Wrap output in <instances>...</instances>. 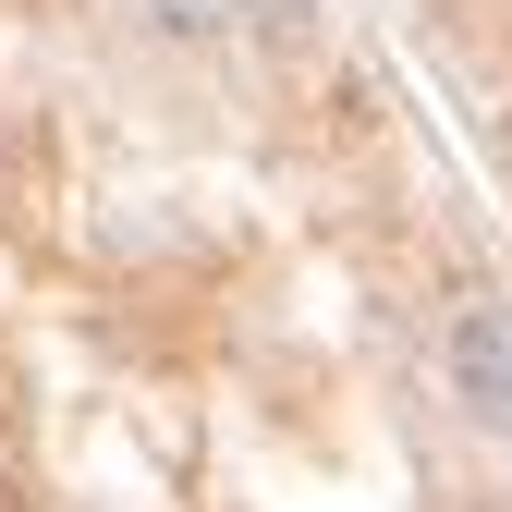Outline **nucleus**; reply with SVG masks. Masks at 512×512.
Segmentation results:
<instances>
[{"instance_id": "1", "label": "nucleus", "mask_w": 512, "mask_h": 512, "mask_svg": "<svg viewBox=\"0 0 512 512\" xmlns=\"http://www.w3.org/2000/svg\"><path fill=\"white\" fill-rule=\"evenodd\" d=\"M452 378L476 391L488 427H512V317H500V305H476L464 330H452Z\"/></svg>"}]
</instances>
